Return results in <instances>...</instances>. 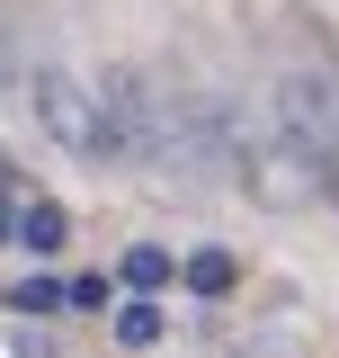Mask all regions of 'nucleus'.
Returning <instances> with one entry per match:
<instances>
[{
  "label": "nucleus",
  "instance_id": "f257e3e1",
  "mask_svg": "<svg viewBox=\"0 0 339 358\" xmlns=\"http://www.w3.org/2000/svg\"><path fill=\"white\" fill-rule=\"evenodd\" d=\"M36 134L45 143H63L72 162H116V126H107V90L81 81V72H63V63H36Z\"/></svg>",
  "mask_w": 339,
  "mask_h": 358
},
{
  "label": "nucleus",
  "instance_id": "f03ea898",
  "mask_svg": "<svg viewBox=\"0 0 339 358\" xmlns=\"http://www.w3.org/2000/svg\"><path fill=\"white\" fill-rule=\"evenodd\" d=\"M107 126H116V162H170L179 143V108H161V90L143 72H107Z\"/></svg>",
  "mask_w": 339,
  "mask_h": 358
},
{
  "label": "nucleus",
  "instance_id": "7ed1b4c3",
  "mask_svg": "<svg viewBox=\"0 0 339 358\" xmlns=\"http://www.w3.org/2000/svg\"><path fill=\"white\" fill-rule=\"evenodd\" d=\"M277 108H286V126H295L303 143H331V134H339V81H312V72H286V90H277Z\"/></svg>",
  "mask_w": 339,
  "mask_h": 358
},
{
  "label": "nucleus",
  "instance_id": "20e7f679",
  "mask_svg": "<svg viewBox=\"0 0 339 358\" xmlns=\"http://www.w3.org/2000/svg\"><path fill=\"white\" fill-rule=\"evenodd\" d=\"M9 242H27V251H63V242H72V215H63V206H54V197H18V224H9Z\"/></svg>",
  "mask_w": 339,
  "mask_h": 358
},
{
  "label": "nucleus",
  "instance_id": "39448f33",
  "mask_svg": "<svg viewBox=\"0 0 339 358\" xmlns=\"http://www.w3.org/2000/svg\"><path fill=\"white\" fill-rule=\"evenodd\" d=\"M188 287H197V296H232V287H241V260H232V251H188Z\"/></svg>",
  "mask_w": 339,
  "mask_h": 358
},
{
  "label": "nucleus",
  "instance_id": "423d86ee",
  "mask_svg": "<svg viewBox=\"0 0 339 358\" xmlns=\"http://www.w3.org/2000/svg\"><path fill=\"white\" fill-rule=\"evenodd\" d=\"M170 278H179V260H170V251H152V242H134V251H126V287H143V296H152V287H170Z\"/></svg>",
  "mask_w": 339,
  "mask_h": 358
},
{
  "label": "nucleus",
  "instance_id": "0eeeda50",
  "mask_svg": "<svg viewBox=\"0 0 339 358\" xmlns=\"http://www.w3.org/2000/svg\"><path fill=\"white\" fill-rule=\"evenodd\" d=\"M9 305L18 313H54V305H72V278H27V287H9Z\"/></svg>",
  "mask_w": 339,
  "mask_h": 358
},
{
  "label": "nucleus",
  "instance_id": "6e6552de",
  "mask_svg": "<svg viewBox=\"0 0 339 358\" xmlns=\"http://www.w3.org/2000/svg\"><path fill=\"white\" fill-rule=\"evenodd\" d=\"M116 341H126V350H152V341H161V313H152V305H126V313H116Z\"/></svg>",
  "mask_w": 339,
  "mask_h": 358
},
{
  "label": "nucleus",
  "instance_id": "1a4fd4ad",
  "mask_svg": "<svg viewBox=\"0 0 339 358\" xmlns=\"http://www.w3.org/2000/svg\"><path fill=\"white\" fill-rule=\"evenodd\" d=\"M322 206H331V215H339V134H331V143H322Z\"/></svg>",
  "mask_w": 339,
  "mask_h": 358
},
{
  "label": "nucleus",
  "instance_id": "9d476101",
  "mask_svg": "<svg viewBox=\"0 0 339 358\" xmlns=\"http://www.w3.org/2000/svg\"><path fill=\"white\" fill-rule=\"evenodd\" d=\"M9 72H18V27H9V9H0V90H9Z\"/></svg>",
  "mask_w": 339,
  "mask_h": 358
}]
</instances>
